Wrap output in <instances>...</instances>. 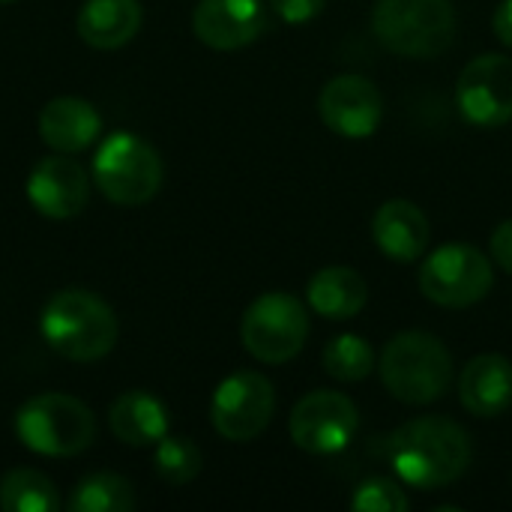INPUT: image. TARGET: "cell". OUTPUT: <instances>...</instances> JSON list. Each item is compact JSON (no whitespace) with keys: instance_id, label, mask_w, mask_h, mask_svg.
<instances>
[{"instance_id":"obj_5","label":"cell","mask_w":512,"mask_h":512,"mask_svg":"<svg viewBox=\"0 0 512 512\" xmlns=\"http://www.w3.org/2000/svg\"><path fill=\"white\" fill-rule=\"evenodd\" d=\"M15 432L27 450L63 459L84 453L96 441V417L84 402L66 393H42L21 405Z\"/></svg>"},{"instance_id":"obj_2","label":"cell","mask_w":512,"mask_h":512,"mask_svg":"<svg viewBox=\"0 0 512 512\" xmlns=\"http://www.w3.org/2000/svg\"><path fill=\"white\" fill-rule=\"evenodd\" d=\"M42 339L60 357L72 363H93L111 354L117 345V318L111 306L90 291H60L54 294L39 318Z\"/></svg>"},{"instance_id":"obj_14","label":"cell","mask_w":512,"mask_h":512,"mask_svg":"<svg viewBox=\"0 0 512 512\" xmlns=\"http://www.w3.org/2000/svg\"><path fill=\"white\" fill-rule=\"evenodd\" d=\"M261 0H201L192 15L195 36L216 51H234L255 42L267 30Z\"/></svg>"},{"instance_id":"obj_10","label":"cell","mask_w":512,"mask_h":512,"mask_svg":"<svg viewBox=\"0 0 512 512\" xmlns=\"http://www.w3.org/2000/svg\"><path fill=\"white\" fill-rule=\"evenodd\" d=\"M273 408V384L261 372H234L216 387L210 420L225 441L246 444L270 426Z\"/></svg>"},{"instance_id":"obj_1","label":"cell","mask_w":512,"mask_h":512,"mask_svg":"<svg viewBox=\"0 0 512 512\" xmlns=\"http://www.w3.org/2000/svg\"><path fill=\"white\" fill-rule=\"evenodd\" d=\"M387 456L402 483L432 492L456 483L468 471L471 438L447 417H417L390 435Z\"/></svg>"},{"instance_id":"obj_15","label":"cell","mask_w":512,"mask_h":512,"mask_svg":"<svg viewBox=\"0 0 512 512\" xmlns=\"http://www.w3.org/2000/svg\"><path fill=\"white\" fill-rule=\"evenodd\" d=\"M372 237H375V246L387 258L399 264H411L426 252L432 228H429L426 213L417 204L405 198H393L378 207L372 219Z\"/></svg>"},{"instance_id":"obj_28","label":"cell","mask_w":512,"mask_h":512,"mask_svg":"<svg viewBox=\"0 0 512 512\" xmlns=\"http://www.w3.org/2000/svg\"><path fill=\"white\" fill-rule=\"evenodd\" d=\"M495 36L504 42V45H510L512 48V0H504L498 9H495Z\"/></svg>"},{"instance_id":"obj_17","label":"cell","mask_w":512,"mask_h":512,"mask_svg":"<svg viewBox=\"0 0 512 512\" xmlns=\"http://www.w3.org/2000/svg\"><path fill=\"white\" fill-rule=\"evenodd\" d=\"M102 129L99 111L78 96H57L39 111V138L54 153L87 150Z\"/></svg>"},{"instance_id":"obj_12","label":"cell","mask_w":512,"mask_h":512,"mask_svg":"<svg viewBox=\"0 0 512 512\" xmlns=\"http://www.w3.org/2000/svg\"><path fill=\"white\" fill-rule=\"evenodd\" d=\"M318 114L342 138H369L381 126L384 96L363 75H336L318 93Z\"/></svg>"},{"instance_id":"obj_27","label":"cell","mask_w":512,"mask_h":512,"mask_svg":"<svg viewBox=\"0 0 512 512\" xmlns=\"http://www.w3.org/2000/svg\"><path fill=\"white\" fill-rule=\"evenodd\" d=\"M492 258L501 264V270H507L512 276V219L501 222L495 231H492Z\"/></svg>"},{"instance_id":"obj_29","label":"cell","mask_w":512,"mask_h":512,"mask_svg":"<svg viewBox=\"0 0 512 512\" xmlns=\"http://www.w3.org/2000/svg\"><path fill=\"white\" fill-rule=\"evenodd\" d=\"M0 3H12V0H0Z\"/></svg>"},{"instance_id":"obj_26","label":"cell","mask_w":512,"mask_h":512,"mask_svg":"<svg viewBox=\"0 0 512 512\" xmlns=\"http://www.w3.org/2000/svg\"><path fill=\"white\" fill-rule=\"evenodd\" d=\"M324 3L327 0H270V9L288 24H303V21H312L315 15H321Z\"/></svg>"},{"instance_id":"obj_4","label":"cell","mask_w":512,"mask_h":512,"mask_svg":"<svg viewBox=\"0 0 512 512\" xmlns=\"http://www.w3.org/2000/svg\"><path fill=\"white\" fill-rule=\"evenodd\" d=\"M378 42L402 57H438L456 39L450 0H378L372 12Z\"/></svg>"},{"instance_id":"obj_23","label":"cell","mask_w":512,"mask_h":512,"mask_svg":"<svg viewBox=\"0 0 512 512\" xmlns=\"http://www.w3.org/2000/svg\"><path fill=\"white\" fill-rule=\"evenodd\" d=\"M324 369L336 381L357 384V381H363V378L372 375V369H375V351H372V345L363 336H354V333L336 336L324 348Z\"/></svg>"},{"instance_id":"obj_16","label":"cell","mask_w":512,"mask_h":512,"mask_svg":"<svg viewBox=\"0 0 512 512\" xmlns=\"http://www.w3.org/2000/svg\"><path fill=\"white\" fill-rule=\"evenodd\" d=\"M459 399L468 414L495 420L512 405V363L501 354L474 357L459 378Z\"/></svg>"},{"instance_id":"obj_20","label":"cell","mask_w":512,"mask_h":512,"mask_svg":"<svg viewBox=\"0 0 512 512\" xmlns=\"http://www.w3.org/2000/svg\"><path fill=\"white\" fill-rule=\"evenodd\" d=\"M306 300L318 315L330 321H345L363 312L369 300V285L354 267H324L309 279Z\"/></svg>"},{"instance_id":"obj_21","label":"cell","mask_w":512,"mask_h":512,"mask_svg":"<svg viewBox=\"0 0 512 512\" xmlns=\"http://www.w3.org/2000/svg\"><path fill=\"white\" fill-rule=\"evenodd\" d=\"M0 510L3 512H57L60 495L54 483L33 468H15L0 480Z\"/></svg>"},{"instance_id":"obj_22","label":"cell","mask_w":512,"mask_h":512,"mask_svg":"<svg viewBox=\"0 0 512 512\" xmlns=\"http://www.w3.org/2000/svg\"><path fill=\"white\" fill-rule=\"evenodd\" d=\"M72 512H129L135 510V489L129 480L117 474H93L84 477L72 498H69Z\"/></svg>"},{"instance_id":"obj_3","label":"cell","mask_w":512,"mask_h":512,"mask_svg":"<svg viewBox=\"0 0 512 512\" xmlns=\"http://www.w3.org/2000/svg\"><path fill=\"white\" fill-rule=\"evenodd\" d=\"M381 381L405 405H432L453 384V357L447 345L423 330L399 333L381 354Z\"/></svg>"},{"instance_id":"obj_9","label":"cell","mask_w":512,"mask_h":512,"mask_svg":"<svg viewBox=\"0 0 512 512\" xmlns=\"http://www.w3.org/2000/svg\"><path fill=\"white\" fill-rule=\"evenodd\" d=\"M360 429V411L357 405L336 390H315L306 393L288 420L291 441L312 453V456H333L342 453Z\"/></svg>"},{"instance_id":"obj_18","label":"cell","mask_w":512,"mask_h":512,"mask_svg":"<svg viewBox=\"0 0 512 512\" xmlns=\"http://www.w3.org/2000/svg\"><path fill=\"white\" fill-rule=\"evenodd\" d=\"M144 12L138 0H84L78 12V36L99 51L123 48L141 30Z\"/></svg>"},{"instance_id":"obj_25","label":"cell","mask_w":512,"mask_h":512,"mask_svg":"<svg viewBox=\"0 0 512 512\" xmlns=\"http://www.w3.org/2000/svg\"><path fill=\"white\" fill-rule=\"evenodd\" d=\"M351 507L357 512H405L411 507V501L399 489L396 480L372 477V480L360 483V489L351 498Z\"/></svg>"},{"instance_id":"obj_8","label":"cell","mask_w":512,"mask_h":512,"mask_svg":"<svg viewBox=\"0 0 512 512\" xmlns=\"http://www.w3.org/2000/svg\"><path fill=\"white\" fill-rule=\"evenodd\" d=\"M420 291L444 309H468L492 291V264L471 243H447L420 267Z\"/></svg>"},{"instance_id":"obj_7","label":"cell","mask_w":512,"mask_h":512,"mask_svg":"<svg viewBox=\"0 0 512 512\" xmlns=\"http://www.w3.org/2000/svg\"><path fill=\"white\" fill-rule=\"evenodd\" d=\"M243 348L261 363H288L294 360L309 339V312L288 291L261 294L240 324Z\"/></svg>"},{"instance_id":"obj_19","label":"cell","mask_w":512,"mask_h":512,"mask_svg":"<svg viewBox=\"0 0 512 512\" xmlns=\"http://www.w3.org/2000/svg\"><path fill=\"white\" fill-rule=\"evenodd\" d=\"M111 432L126 447H153L168 435V408L144 390H129L111 402Z\"/></svg>"},{"instance_id":"obj_11","label":"cell","mask_w":512,"mask_h":512,"mask_svg":"<svg viewBox=\"0 0 512 512\" xmlns=\"http://www.w3.org/2000/svg\"><path fill=\"white\" fill-rule=\"evenodd\" d=\"M456 102L468 123L480 129H498L512 120V57L480 54L474 57L456 84Z\"/></svg>"},{"instance_id":"obj_6","label":"cell","mask_w":512,"mask_h":512,"mask_svg":"<svg viewBox=\"0 0 512 512\" xmlns=\"http://www.w3.org/2000/svg\"><path fill=\"white\" fill-rule=\"evenodd\" d=\"M162 159L138 135L117 132L102 141L93 159V180L99 192L120 207L147 204L162 186Z\"/></svg>"},{"instance_id":"obj_24","label":"cell","mask_w":512,"mask_h":512,"mask_svg":"<svg viewBox=\"0 0 512 512\" xmlns=\"http://www.w3.org/2000/svg\"><path fill=\"white\" fill-rule=\"evenodd\" d=\"M156 474L171 483V486H186L201 474V450L189 441V438H171L165 435L156 444Z\"/></svg>"},{"instance_id":"obj_13","label":"cell","mask_w":512,"mask_h":512,"mask_svg":"<svg viewBox=\"0 0 512 512\" xmlns=\"http://www.w3.org/2000/svg\"><path fill=\"white\" fill-rule=\"evenodd\" d=\"M27 198L36 213L48 219H69L84 210L90 198V177L69 153L45 156L30 171Z\"/></svg>"}]
</instances>
